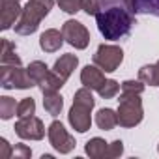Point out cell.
Masks as SVG:
<instances>
[{
  "label": "cell",
  "instance_id": "obj_3",
  "mask_svg": "<svg viewBox=\"0 0 159 159\" xmlns=\"http://www.w3.org/2000/svg\"><path fill=\"white\" fill-rule=\"evenodd\" d=\"M118 124L122 127H135L142 122V101L140 94H120L118 99Z\"/></svg>",
  "mask_w": 159,
  "mask_h": 159
},
{
  "label": "cell",
  "instance_id": "obj_25",
  "mask_svg": "<svg viewBox=\"0 0 159 159\" xmlns=\"http://www.w3.org/2000/svg\"><path fill=\"white\" fill-rule=\"evenodd\" d=\"M56 2L66 13H77L83 10V0H56Z\"/></svg>",
  "mask_w": 159,
  "mask_h": 159
},
{
  "label": "cell",
  "instance_id": "obj_7",
  "mask_svg": "<svg viewBox=\"0 0 159 159\" xmlns=\"http://www.w3.org/2000/svg\"><path fill=\"white\" fill-rule=\"evenodd\" d=\"M47 137H49V142L51 146L60 152V153H69L73 148H75V139L66 131V127L60 124V122H52L47 129Z\"/></svg>",
  "mask_w": 159,
  "mask_h": 159
},
{
  "label": "cell",
  "instance_id": "obj_31",
  "mask_svg": "<svg viewBox=\"0 0 159 159\" xmlns=\"http://www.w3.org/2000/svg\"><path fill=\"white\" fill-rule=\"evenodd\" d=\"M157 152H159V146H157Z\"/></svg>",
  "mask_w": 159,
  "mask_h": 159
},
{
  "label": "cell",
  "instance_id": "obj_11",
  "mask_svg": "<svg viewBox=\"0 0 159 159\" xmlns=\"http://www.w3.org/2000/svg\"><path fill=\"white\" fill-rule=\"evenodd\" d=\"M107 81L105 75L101 69H98L96 66H86L83 71H81V83L90 88V90H99L103 86V83Z\"/></svg>",
  "mask_w": 159,
  "mask_h": 159
},
{
  "label": "cell",
  "instance_id": "obj_6",
  "mask_svg": "<svg viewBox=\"0 0 159 159\" xmlns=\"http://www.w3.org/2000/svg\"><path fill=\"white\" fill-rule=\"evenodd\" d=\"M62 34H64V39L75 49H86L90 43V32L86 30V26L73 19L62 25Z\"/></svg>",
  "mask_w": 159,
  "mask_h": 159
},
{
  "label": "cell",
  "instance_id": "obj_17",
  "mask_svg": "<svg viewBox=\"0 0 159 159\" xmlns=\"http://www.w3.org/2000/svg\"><path fill=\"white\" fill-rule=\"evenodd\" d=\"M107 148H109V144H107L103 139H99V137H94V139H90V140L86 142V146H84L86 153H88L90 157H94V159L107 157Z\"/></svg>",
  "mask_w": 159,
  "mask_h": 159
},
{
  "label": "cell",
  "instance_id": "obj_20",
  "mask_svg": "<svg viewBox=\"0 0 159 159\" xmlns=\"http://www.w3.org/2000/svg\"><path fill=\"white\" fill-rule=\"evenodd\" d=\"M17 107H19V103H15L13 98L2 96V98H0V118H2V120H10L17 112Z\"/></svg>",
  "mask_w": 159,
  "mask_h": 159
},
{
  "label": "cell",
  "instance_id": "obj_1",
  "mask_svg": "<svg viewBox=\"0 0 159 159\" xmlns=\"http://www.w3.org/2000/svg\"><path fill=\"white\" fill-rule=\"evenodd\" d=\"M94 17L101 36L111 41L125 38L135 25V13H131L125 0H101Z\"/></svg>",
  "mask_w": 159,
  "mask_h": 159
},
{
  "label": "cell",
  "instance_id": "obj_29",
  "mask_svg": "<svg viewBox=\"0 0 159 159\" xmlns=\"http://www.w3.org/2000/svg\"><path fill=\"white\" fill-rule=\"evenodd\" d=\"M13 153V148L8 144L6 139H0V159H10Z\"/></svg>",
  "mask_w": 159,
  "mask_h": 159
},
{
  "label": "cell",
  "instance_id": "obj_23",
  "mask_svg": "<svg viewBox=\"0 0 159 159\" xmlns=\"http://www.w3.org/2000/svg\"><path fill=\"white\" fill-rule=\"evenodd\" d=\"M34 112H36V101H34L32 98L23 99V101L19 103V107H17V116H19V118L34 116Z\"/></svg>",
  "mask_w": 159,
  "mask_h": 159
},
{
  "label": "cell",
  "instance_id": "obj_9",
  "mask_svg": "<svg viewBox=\"0 0 159 159\" xmlns=\"http://www.w3.org/2000/svg\"><path fill=\"white\" fill-rule=\"evenodd\" d=\"M92 107H86V105H81V103H73V107L69 109V124L75 131L79 133H86L92 125Z\"/></svg>",
  "mask_w": 159,
  "mask_h": 159
},
{
  "label": "cell",
  "instance_id": "obj_5",
  "mask_svg": "<svg viewBox=\"0 0 159 159\" xmlns=\"http://www.w3.org/2000/svg\"><path fill=\"white\" fill-rule=\"evenodd\" d=\"M122 60H124V52H122V49L116 47V45H105V43H103V45L98 47V51H96V54H94V64H96L99 69L107 71V73L116 71V69L120 67Z\"/></svg>",
  "mask_w": 159,
  "mask_h": 159
},
{
  "label": "cell",
  "instance_id": "obj_27",
  "mask_svg": "<svg viewBox=\"0 0 159 159\" xmlns=\"http://www.w3.org/2000/svg\"><path fill=\"white\" fill-rule=\"evenodd\" d=\"M30 155H32V150L25 144H15L13 153H11V157H15V159H28Z\"/></svg>",
  "mask_w": 159,
  "mask_h": 159
},
{
  "label": "cell",
  "instance_id": "obj_4",
  "mask_svg": "<svg viewBox=\"0 0 159 159\" xmlns=\"http://www.w3.org/2000/svg\"><path fill=\"white\" fill-rule=\"evenodd\" d=\"M0 84L6 90L11 88L26 90L36 86L32 77L28 75V69H23L21 66H6V64H2V67H0Z\"/></svg>",
  "mask_w": 159,
  "mask_h": 159
},
{
  "label": "cell",
  "instance_id": "obj_12",
  "mask_svg": "<svg viewBox=\"0 0 159 159\" xmlns=\"http://www.w3.org/2000/svg\"><path fill=\"white\" fill-rule=\"evenodd\" d=\"M64 43V34L56 28H49L41 34L39 38V47L45 51V52H56Z\"/></svg>",
  "mask_w": 159,
  "mask_h": 159
},
{
  "label": "cell",
  "instance_id": "obj_8",
  "mask_svg": "<svg viewBox=\"0 0 159 159\" xmlns=\"http://www.w3.org/2000/svg\"><path fill=\"white\" fill-rule=\"evenodd\" d=\"M15 133L25 140H41L45 137V127L39 118L26 116V118H19V122L15 124Z\"/></svg>",
  "mask_w": 159,
  "mask_h": 159
},
{
  "label": "cell",
  "instance_id": "obj_18",
  "mask_svg": "<svg viewBox=\"0 0 159 159\" xmlns=\"http://www.w3.org/2000/svg\"><path fill=\"white\" fill-rule=\"evenodd\" d=\"M66 84V81H64V79L60 77V75H56L54 71H49L47 73V77L43 79V81L38 84L39 88H41V92L45 94V92H56L58 88H62Z\"/></svg>",
  "mask_w": 159,
  "mask_h": 159
},
{
  "label": "cell",
  "instance_id": "obj_16",
  "mask_svg": "<svg viewBox=\"0 0 159 159\" xmlns=\"http://www.w3.org/2000/svg\"><path fill=\"white\" fill-rule=\"evenodd\" d=\"M96 124H98L99 129L111 131V129L118 124V114H116L112 109H101V111L96 114Z\"/></svg>",
  "mask_w": 159,
  "mask_h": 159
},
{
  "label": "cell",
  "instance_id": "obj_10",
  "mask_svg": "<svg viewBox=\"0 0 159 159\" xmlns=\"http://www.w3.org/2000/svg\"><path fill=\"white\" fill-rule=\"evenodd\" d=\"M21 0H0V25L2 30L11 28V25H15L17 17H21L23 10L19 6Z\"/></svg>",
  "mask_w": 159,
  "mask_h": 159
},
{
  "label": "cell",
  "instance_id": "obj_26",
  "mask_svg": "<svg viewBox=\"0 0 159 159\" xmlns=\"http://www.w3.org/2000/svg\"><path fill=\"white\" fill-rule=\"evenodd\" d=\"M122 153H124V142L122 140H114V142L109 144V148H107V157L109 159H116Z\"/></svg>",
  "mask_w": 159,
  "mask_h": 159
},
{
  "label": "cell",
  "instance_id": "obj_2",
  "mask_svg": "<svg viewBox=\"0 0 159 159\" xmlns=\"http://www.w3.org/2000/svg\"><path fill=\"white\" fill-rule=\"evenodd\" d=\"M52 0H28V4L23 8V13L19 21L15 23V34L19 36H30L38 30L43 17L49 15L52 10Z\"/></svg>",
  "mask_w": 159,
  "mask_h": 159
},
{
  "label": "cell",
  "instance_id": "obj_13",
  "mask_svg": "<svg viewBox=\"0 0 159 159\" xmlns=\"http://www.w3.org/2000/svg\"><path fill=\"white\" fill-rule=\"evenodd\" d=\"M77 66H79V58H77L75 54H62V56L54 62L52 71H54L56 75H60L64 81H67L69 75L73 73V69H75Z\"/></svg>",
  "mask_w": 159,
  "mask_h": 159
},
{
  "label": "cell",
  "instance_id": "obj_28",
  "mask_svg": "<svg viewBox=\"0 0 159 159\" xmlns=\"http://www.w3.org/2000/svg\"><path fill=\"white\" fill-rule=\"evenodd\" d=\"M99 2H101V0H83V10L88 15H96V11L99 8Z\"/></svg>",
  "mask_w": 159,
  "mask_h": 159
},
{
  "label": "cell",
  "instance_id": "obj_22",
  "mask_svg": "<svg viewBox=\"0 0 159 159\" xmlns=\"http://www.w3.org/2000/svg\"><path fill=\"white\" fill-rule=\"evenodd\" d=\"M98 92H99V96H101L103 99H112V98L120 92V84L114 81V79H107V81L103 83V86H101Z\"/></svg>",
  "mask_w": 159,
  "mask_h": 159
},
{
  "label": "cell",
  "instance_id": "obj_14",
  "mask_svg": "<svg viewBox=\"0 0 159 159\" xmlns=\"http://www.w3.org/2000/svg\"><path fill=\"white\" fill-rule=\"evenodd\" d=\"M0 64L6 66H21V58L15 54V45L10 39H2V51H0Z\"/></svg>",
  "mask_w": 159,
  "mask_h": 159
},
{
  "label": "cell",
  "instance_id": "obj_30",
  "mask_svg": "<svg viewBox=\"0 0 159 159\" xmlns=\"http://www.w3.org/2000/svg\"><path fill=\"white\" fill-rule=\"evenodd\" d=\"M152 69H153V86H159V60L152 64Z\"/></svg>",
  "mask_w": 159,
  "mask_h": 159
},
{
  "label": "cell",
  "instance_id": "obj_15",
  "mask_svg": "<svg viewBox=\"0 0 159 159\" xmlns=\"http://www.w3.org/2000/svg\"><path fill=\"white\" fill-rule=\"evenodd\" d=\"M43 107H45V111L51 116H58L60 111H62V107H64L62 96L58 92H45L43 94Z\"/></svg>",
  "mask_w": 159,
  "mask_h": 159
},
{
  "label": "cell",
  "instance_id": "obj_24",
  "mask_svg": "<svg viewBox=\"0 0 159 159\" xmlns=\"http://www.w3.org/2000/svg\"><path fill=\"white\" fill-rule=\"evenodd\" d=\"M120 90H122V94H142V90H144V83L140 81H124L122 84H120Z\"/></svg>",
  "mask_w": 159,
  "mask_h": 159
},
{
  "label": "cell",
  "instance_id": "obj_19",
  "mask_svg": "<svg viewBox=\"0 0 159 159\" xmlns=\"http://www.w3.org/2000/svg\"><path fill=\"white\" fill-rule=\"evenodd\" d=\"M26 69H28V75L32 77V81H34L36 84H39L43 79L47 77V73H49V67H47L45 62H41V60H34Z\"/></svg>",
  "mask_w": 159,
  "mask_h": 159
},
{
  "label": "cell",
  "instance_id": "obj_21",
  "mask_svg": "<svg viewBox=\"0 0 159 159\" xmlns=\"http://www.w3.org/2000/svg\"><path fill=\"white\" fill-rule=\"evenodd\" d=\"M137 13H152L159 17V0H137Z\"/></svg>",
  "mask_w": 159,
  "mask_h": 159
}]
</instances>
